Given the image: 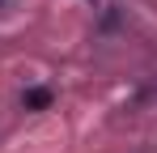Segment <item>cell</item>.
Wrapping results in <instances>:
<instances>
[{"label": "cell", "mask_w": 157, "mask_h": 153, "mask_svg": "<svg viewBox=\"0 0 157 153\" xmlns=\"http://www.w3.org/2000/svg\"><path fill=\"white\" fill-rule=\"evenodd\" d=\"M21 106H26V111H47V106H51V89H47V85L26 89V94H21Z\"/></svg>", "instance_id": "obj_1"}]
</instances>
